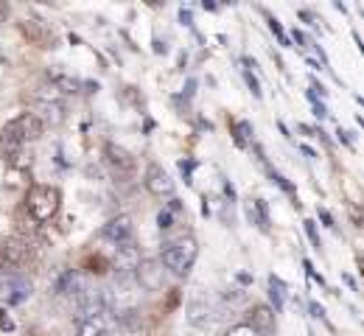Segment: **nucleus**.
<instances>
[{"label":"nucleus","instance_id":"nucleus-1","mask_svg":"<svg viewBox=\"0 0 364 336\" xmlns=\"http://www.w3.org/2000/svg\"><path fill=\"white\" fill-rule=\"evenodd\" d=\"M196 258H199V244L193 236H177V239L166 241L160 252V264L177 278H185L193 269Z\"/></svg>","mask_w":364,"mask_h":336},{"label":"nucleus","instance_id":"nucleus-2","mask_svg":"<svg viewBox=\"0 0 364 336\" xmlns=\"http://www.w3.org/2000/svg\"><path fill=\"white\" fill-rule=\"evenodd\" d=\"M59 205H62V193L56 185H34L31 191L26 193V210L31 213V219L34 222H50L53 216H56V210H59Z\"/></svg>","mask_w":364,"mask_h":336},{"label":"nucleus","instance_id":"nucleus-3","mask_svg":"<svg viewBox=\"0 0 364 336\" xmlns=\"http://www.w3.org/2000/svg\"><path fill=\"white\" fill-rule=\"evenodd\" d=\"M34 294V283L23 275L14 272H0V303L6 305H20Z\"/></svg>","mask_w":364,"mask_h":336},{"label":"nucleus","instance_id":"nucleus-4","mask_svg":"<svg viewBox=\"0 0 364 336\" xmlns=\"http://www.w3.org/2000/svg\"><path fill=\"white\" fill-rule=\"evenodd\" d=\"M6 132H11L20 143H28V141H40L43 138V132H46V126H43V121L34 115V112H23V115H17L11 124H6L3 126Z\"/></svg>","mask_w":364,"mask_h":336},{"label":"nucleus","instance_id":"nucleus-5","mask_svg":"<svg viewBox=\"0 0 364 336\" xmlns=\"http://www.w3.org/2000/svg\"><path fill=\"white\" fill-rule=\"evenodd\" d=\"M46 93H37V118L43 121V126L50 124V126H59L65 121V104L56 93H48V87H43Z\"/></svg>","mask_w":364,"mask_h":336},{"label":"nucleus","instance_id":"nucleus-6","mask_svg":"<svg viewBox=\"0 0 364 336\" xmlns=\"http://www.w3.org/2000/svg\"><path fill=\"white\" fill-rule=\"evenodd\" d=\"M219 317H222V308L213 300L199 297V300H191L188 303V323L196 325V328H210Z\"/></svg>","mask_w":364,"mask_h":336},{"label":"nucleus","instance_id":"nucleus-7","mask_svg":"<svg viewBox=\"0 0 364 336\" xmlns=\"http://www.w3.org/2000/svg\"><path fill=\"white\" fill-rule=\"evenodd\" d=\"M31 258V246L26 241H3L0 244V272L20 269Z\"/></svg>","mask_w":364,"mask_h":336},{"label":"nucleus","instance_id":"nucleus-8","mask_svg":"<svg viewBox=\"0 0 364 336\" xmlns=\"http://www.w3.org/2000/svg\"><path fill=\"white\" fill-rule=\"evenodd\" d=\"M143 185H146V191L151 193V196H160V199L174 193V180H171V174H168L163 166H157V163H151V166L146 168Z\"/></svg>","mask_w":364,"mask_h":336},{"label":"nucleus","instance_id":"nucleus-9","mask_svg":"<svg viewBox=\"0 0 364 336\" xmlns=\"http://www.w3.org/2000/svg\"><path fill=\"white\" fill-rule=\"evenodd\" d=\"M104 160H107V166L112 168V171H118L121 177H129V174H135V157L124 148V146L118 143H107L104 146Z\"/></svg>","mask_w":364,"mask_h":336},{"label":"nucleus","instance_id":"nucleus-10","mask_svg":"<svg viewBox=\"0 0 364 336\" xmlns=\"http://www.w3.org/2000/svg\"><path fill=\"white\" fill-rule=\"evenodd\" d=\"M132 236H135V227H132V219L129 216H115V219H109L101 227V239L112 241L115 246L124 244V241H132Z\"/></svg>","mask_w":364,"mask_h":336},{"label":"nucleus","instance_id":"nucleus-11","mask_svg":"<svg viewBox=\"0 0 364 336\" xmlns=\"http://www.w3.org/2000/svg\"><path fill=\"white\" fill-rule=\"evenodd\" d=\"M115 266L121 269V278H135V269L140 264V249H137L135 241H124L115 246Z\"/></svg>","mask_w":364,"mask_h":336},{"label":"nucleus","instance_id":"nucleus-12","mask_svg":"<svg viewBox=\"0 0 364 336\" xmlns=\"http://www.w3.org/2000/svg\"><path fill=\"white\" fill-rule=\"evenodd\" d=\"M135 278L140 288H160L163 286V264L160 261H140Z\"/></svg>","mask_w":364,"mask_h":336},{"label":"nucleus","instance_id":"nucleus-13","mask_svg":"<svg viewBox=\"0 0 364 336\" xmlns=\"http://www.w3.org/2000/svg\"><path fill=\"white\" fill-rule=\"evenodd\" d=\"M250 328H255L258 334L264 336L267 331H272L274 328V311L269 305H255L252 311H250V323H247Z\"/></svg>","mask_w":364,"mask_h":336},{"label":"nucleus","instance_id":"nucleus-14","mask_svg":"<svg viewBox=\"0 0 364 336\" xmlns=\"http://www.w3.org/2000/svg\"><path fill=\"white\" fill-rule=\"evenodd\" d=\"M79 336H101L107 328H112L109 314H98V317H87V320H76Z\"/></svg>","mask_w":364,"mask_h":336},{"label":"nucleus","instance_id":"nucleus-15","mask_svg":"<svg viewBox=\"0 0 364 336\" xmlns=\"http://www.w3.org/2000/svg\"><path fill=\"white\" fill-rule=\"evenodd\" d=\"M56 291L59 294H82L85 291V283H82V275L76 272V269H68V272H62V278L56 281Z\"/></svg>","mask_w":364,"mask_h":336},{"label":"nucleus","instance_id":"nucleus-16","mask_svg":"<svg viewBox=\"0 0 364 336\" xmlns=\"http://www.w3.org/2000/svg\"><path fill=\"white\" fill-rule=\"evenodd\" d=\"M20 31H23L31 43H37L40 48H48V43H50V40H48L46 26H43L40 20H23V23H20Z\"/></svg>","mask_w":364,"mask_h":336},{"label":"nucleus","instance_id":"nucleus-17","mask_svg":"<svg viewBox=\"0 0 364 336\" xmlns=\"http://www.w3.org/2000/svg\"><path fill=\"white\" fill-rule=\"evenodd\" d=\"M269 297H272V303L277 311L286 305V283H283L280 278H274V275L269 278Z\"/></svg>","mask_w":364,"mask_h":336},{"label":"nucleus","instance_id":"nucleus-18","mask_svg":"<svg viewBox=\"0 0 364 336\" xmlns=\"http://www.w3.org/2000/svg\"><path fill=\"white\" fill-rule=\"evenodd\" d=\"M174 210H180L177 202H171L168 210H160V216H157V227H160V230H171V227H174Z\"/></svg>","mask_w":364,"mask_h":336},{"label":"nucleus","instance_id":"nucleus-19","mask_svg":"<svg viewBox=\"0 0 364 336\" xmlns=\"http://www.w3.org/2000/svg\"><path fill=\"white\" fill-rule=\"evenodd\" d=\"M232 132H235V143H238V146H247V138H250L252 126H250V124H244V121H238V124L232 126Z\"/></svg>","mask_w":364,"mask_h":336},{"label":"nucleus","instance_id":"nucleus-20","mask_svg":"<svg viewBox=\"0 0 364 336\" xmlns=\"http://www.w3.org/2000/svg\"><path fill=\"white\" fill-rule=\"evenodd\" d=\"M225 336H261V334H258L255 328H250L247 323H241V325H232V328H230Z\"/></svg>","mask_w":364,"mask_h":336},{"label":"nucleus","instance_id":"nucleus-21","mask_svg":"<svg viewBox=\"0 0 364 336\" xmlns=\"http://www.w3.org/2000/svg\"><path fill=\"white\" fill-rule=\"evenodd\" d=\"M269 28H272L274 34H277V40H280L283 45H289V37L283 34V28H280V23H277V20H269Z\"/></svg>","mask_w":364,"mask_h":336},{"label":"nucleus","instance_id":"nucleus-22","mask_svg":"<svg viewBox=\"0 0 364 336\" xmlns=\"http://www.w3.org/2000/svg\"><path fill=\"white\" fill-rule=\"evenodd\" d=\"M306 233H309V239L314 241V246H319V236L317 230H314V222H306Z\"/></svg>","mask_w":364,"mask_h":336},{"label":"nucleus","instance_id":"nucleus-23","mask_svg":"<svg viewBox=\"0 0 364 336\" xmlns=\"http://www.w3.org/2000/svg\"><path fill=\"white\" fill-rule=\"evenodd\" d=\"M0 325H3L6 331H11V328H14V325H11V320H9V317H3V311H0Z\"/></svg>","mask_w":364,"mask_h":336},{"label":"nucleus","instance_id":"nucleus-24","mask_svg":"<svg viewBox=\"0 0 364 336\" xmlns=\"http://www.w3.org/2000/svg\"><path fill=\"white\" fill-rule=\"evenodd\" d=\"M6 14H9V6H6V3H0V20H3Z\"/></svg>","mask_w":364,"mask_h":336},{"label":"nucleus","instance_id":"nucleus-25","mask_svg":"<svg viewBox=\"0 0 364 336\" xmlns=\"http://www.w3.org/2000/svg\"><path fill=\"white\" fill-rule=\"evenodd\" d=\"M101 336H121V334H118L115 328H107V331H104V334H101Z\"/></svg>","mask_w":364,"mask_h":336}]
</instances>
